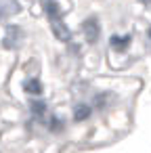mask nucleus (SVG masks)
<instances>
[{
  "instance_id": "1",
  "label": "nucleus",
  "mask_w": 151,
  "mask_h": 153,
  "mask_svg": "<svg viewBox=\"0 0 151 153\" xmlns=\"http://www.w3.org/2000/svg\"><path fill=\"white\" fill-rule=\"evenodd\" d=\"M51 23H53V32H55V36H57L59 40L67 42V40H69V30L63 25L61 17H57V19H51Z\"/></svg>"
},
{
  "instance_id": "2",
  "label": "nucleus",
  "mask_w": 151,
  "mask_h": 153,
  "mask_svg": "<svg viewBox=\"0 0 151 153\" xmlns=\"http://www.w3.org/2000/svg\"><path fill=\"white\" fill-rule=\"evenodd\" d=\"M84 34H86V40L88 42H94L97 38H99V23H97V19H88V21H84Z\"/></svg>"
},
{
  "instance_id": "3",
  "label": "nucleus",
  "mask_w": 151,
  "mask_h": 153,
  "mask_svg": "<svg viewBox=\"0 0 151 153\" xmlns=\"http://www.w3.org/2000/svg\"><path fill=\"white\" fill-rule=\"evenodd\" d=\"M109 42H111L113 48H120V51H122V48H126V46L130 44V36H124V38H120V36H111Z\"/></svg>"
},
{
  "instance_id": "4",
  "label": "nucleus",
  "mask_w": 151,
  "mask_h": 153,
  "mask_svg": "<svg viewBox=\"0 0 151 153\" xmlns=\"http://www.w3.org/2000/svg\"><path fill=\"white\" fill-rule=\"evenodd\" d=\"M25 92H30V94H40V92H42L40 80H28V82H25Z\"/></svg>"
},
{
  "instance_id": "5",
  "label": "nucleus",
  "mask_w": 151,
  "mask_h": 153,
  "mask_svg": "<svg viewBox=\"0 0 151 153\" xmlns=\"http://www.w3.org/2000/svg\"><path fill=\"white\" fill-rule=\"evenodd\" d=\"M46 13H48L51 19L61 17V11H59V7H57V2H53V0H48V2H46Z\"/></svg>"
},
{
  "instance_id": "6",
  "label": "nucleus",
  "mask_w": 151,
  "mask_h": 153,
  "mask_svg": "<svg viewBox=\"0 0 151 153\" xmlns=\"http://www.w3.org/2000/svg\"><path fill=\"white\" fill-rule=\"evenodd\" d=\"M74 115H76V120H78V122H82V120H86V117L90 115V109H88L86 105H78V107H76V111H74Z\"/></svg>"
},
{
  "instance_id": "7",
  "label": "nucleus",
  "mask_w": 151,
  "mask_h": 153,
  "mask_svg": "<svg viewBox=\"0 0 151 153\" xmlns=\"http://www.w3.org/2000/svg\"><path fill=\"white\" fill-rule=\"evenodd\" d=\"M32 111L34 113H44V103H32Z\"/></svg>"
},
{
  "instance_id": "8",
  "label": "nucleus",
  "mask_w": 151,
  "mask_h": 153,
  "mask_svg": "<svg viewBox=\"0 0 151 153\" xmlns=\"http://www.w3.org/2000/svg\"><path fill=\"white\" fill-rule=\"evenodd\" d=\"M51 128H53V130H55V128L59 130V128H61V124H59V122H51Z\"/></svg>"
},
{
  "instance_id": "9",
  "label": "nucleus",
  "mask_w": 151,
  "mask_h": 153,
  "mask_svg": "<svg viewBox=\"0 0 151 153\" xmlns=\"http://www.w3.org/2000/svg\"><path fill=\"white\" fill-rule=\"evenodd\" d=\"M149 36H151V30H149Z\"/></svg>"
}]
</instances>
